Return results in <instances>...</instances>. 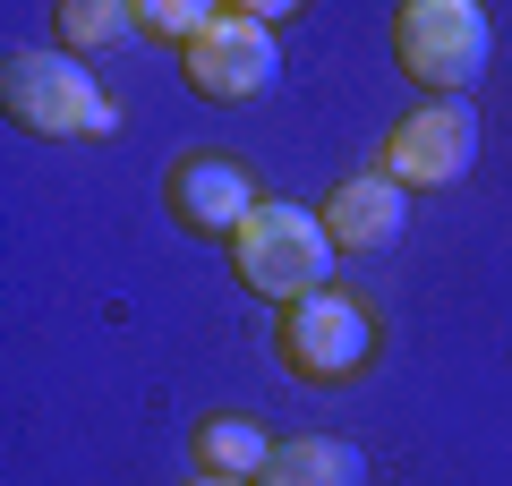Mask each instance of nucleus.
<instances>
[{
    "label": "nucleus",
    "mask_w": 512,
    "mask_h": 486,
    "mask_svg": "<svg viewBox=\"0 0 512 486\" xmlns=\"http://www.w3.org/2000/svg\"><path fill=\"white\" fill-rule=\"evenodd\" d=\"M478 162V111L461 103V94H444V103H419L402 111V120L384 128V180L393 188H461Z\"/></svg>",
    "instance_id": "423d86ee"
},
{
    "label": "nucleus",
    "mask_w": 512,
    "mask_h": 486,
    "mask_svg": "<svg viewBox=\"0 0 512 486\" xmlns=\"http://www.w3.org/2000/svg\"><path fill=\"white\" fill-rule=\"evenodd\" d=\"M316 214H325V231H333L342 256H384L402 239V222H410V188H393L384 171H350V180L325 188Z\"/></svg>",
    "instance_id": "6e6552de"
},
{
    "label": "nucleus",
    "mask_w": 512,
    "mask_h": 486,
    "mask_svg": "<svg viewBox=\"0 0 512 486\" xmlns=\"http://www.w3.org/2000/svg\"><path fill=\"white\" fill-rule=\"evenodd\" d=\"M52 26H60V52H103V43H120L128 26H137V9H120V0H60L52 9Z\"/></svg>",
    "instance_id": "9b49d317"
},
{
    "label": "nucleus",
    "mask_w": 512,
    "mask_h": 486,
    "mask_svg": "<svg viewBox=\"0 0 512 486\" xmlns=\"http://www.w3.org/2000/svg\"><path fill=\"white\" fill-rule=\"evenodd\" d=\"M282 367L299 384H359L376 367V316H367L350 290H316V299L282 307V333H274Z\"/></svg>",
    "instance_id": "20e7f679"
},
{
    "label": "nucleus",
    "mask_w": 512,
    "mask_h": 486,
    "mask_svg": "<svg viewBox=\"0 0 512 486\" xmlns=\"http://www.w3.org/2000/svg\"><path fill=\"white\" fill-rule=\"evenodd\" d=\"M487 52H495V26L478 0H402L393 9V60L427 103H444V94L470 103V86L487 77Z\"/></svg>",
    "instance_id": "7ed1b4c3"
},
{
    "label": "nucleus",
    "mask_w": 512,
    "mask_h": 486,
    "mask_svg": "<svg viewBox=\"0 0 512 486\" xmlns=\"http://www.w3.org/2000/svg\"><path fill=\"white\" fill-rule=\"evenodd\" d=\"M180 486H248V478H214V469H197V478H180Z\"/></svg>",
    "instance_id": "ddd939ff"
},
{
    "label": "nucleus",
    "mask_w": 512,
    "mask_h": 486,
    "mask_svg": "<svg viewBox=\"0 0 512 486\" xmlns=\"http://www.w3.org/2000/svg\"><path fill=\"white\" fill-rule=\"evenodd\" d=\"M214 9L222 0H137V35H154V43H197L205 26H214Z\"/></svg>",
    "instance_id": "f8f14e48"
},
{
    "label": "nucleus",
    "mask_w": 512,
    "mask_h": 486,
    "mask_svg": "<svg viewBox=\"0 0 512 486\" xmlns=\"http://www.w3.org/2000/svg\"><path fill=\"white\" fill-rule=\"evenodd\" d=\"M333 265H342V248H333L325 214L316 205H291V197H265L248 222L231 231V273L256 290V299H316V290H333Z\"/></svg>",
    "instance_id": "f257e3e1"
},
{
    "label": "nucleus",
    "mask_w": 512,
    "mask_h": 486,
    "mask_svg": "<svg viewBox=\"0 0 512 486\" xmlns=\"http://www.w3.org/2000/svg\"><path fill=\"white\" fill-rule=\"evenodd\" d=\"M197 461L214 469V478H265V461H274V435L256 427L248 410H222V418H205L197 427Z\"/></svg>",
    "instance_id": "9d476101"
},
{
    "label": "nucleus",
    "mask_w": 512,
    "mask_h": 486,
    "mask_svg": "<svg viewBox=\"0 0 512 486\" xmlns=\"http://www.w3.org/2000/svg\"><path fill=\"white\" fill-rule=\"evenodd\" d=\"M163 205H171V222H180V231H197V239H231L265 197H256V171H248L239 154L205 145V154H180V162H171Z\"/></svg>",
    "instance_id": "0eeeda50"
},
{
    "label": "nucleus",
    "mask_w": 512,
    "mask_h": 486,
    "mask_svg": "<svg viewBox=\"0 0 512 486\" xmlns=\"http://www.w3.org/2000/svg\"><path fill=\"white\" fill-rule=\"evenodd\" d=\"M180 77L205 103H256V94H274V77H282V43H274V26L256 18L248 0H222L214 26L180 52Z\"/></svg>",
    "instance_id": "39448f33"
},
{
    "label": "nucleus",
    "mask_w": 512,
    "mask_h": 486,
    "mask_svg": "<svg viewBox=\"0 0 512 486\" xmlns=\"http://www.w3.org/2000/svg\"><path fill=\"white\" fill-rule=\"evenodd\" d=\"M256 486H367V452L350 435H291V444H274Z\"/></svg>",
    "instance_id": "1a4fd4ad"
},
{
    "label": "nucleus",
    "mask_w": 512,
    "mask_h": 486,
    "mask_svg": "<svg viewBox=\"0 0 512 486\" xmlns=\"http://www.w3.org/2000/svg\"><path fill=\"white\" fill-rule=\"evenodd\" d=\"M0 111H9V128L52 137V145L120 137V103H111V94L94 86V69L69 60V52H9V69H0Z\"/></svg>",
    "instance_id": "f03ea898"
}]
</instances>
